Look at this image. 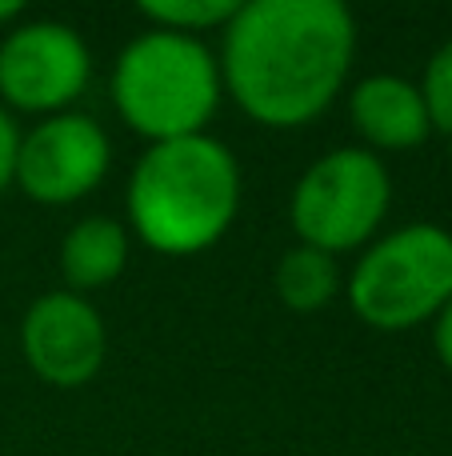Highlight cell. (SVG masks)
<instances>
[{
  "mask_svg": "<svg viewBox=\"0 0 452 456\" xmlns=\"http://www.w3.org/2000/svg\"><path fill=\"white\" fill-rule=\"evenodd\" d=\"M432 348H437L440 364L452 372V300L437 313V324H432Z\"/></svg>",
  "mask_w": 452,
  "mask_h": 456,
  "instance_id": "15",
  "label": "cell"
},
{
  "mask_svg": "<svg viewBox=\"0 0 452 456\" xmlns=\"http://www.w3.org/2000/svg\"><path fill=\"white\" fill-rule=\"evenodd\" d=\"M448 152H452V141H448Z\"/></svg>",
  "mask_w": 452,
  "mask_h": 456,
  "instance_id": "17",
  "label": "cell"
},
{
  "mask_svg": "<svg viewBox=\"0 0 452 456\" xmlns=\"http://www.w3.org/2000/svg\"><path fill=\"white\" fill-rule=\"evenodd\" d=\"M224 80L197 37L152 28L128 40L112 69V104L120 120L152 144L200 136L216 117Z\"/></svg>",
  "mask_w": 452,
  "mask_h": 456,
  "instance_id": "3",
  "label": "cell"
},
{
  "mask_svg": "<svg viewBox=\"0 0 452 456\" xmlns=\"http://www.w3.org/2000/svg\"><path fill=\"white\" fill-rule=\"evenodd\" d=\"M352 125L360 128L368 144L376 149H416L432 136V120L424 109V96L405 77H365L352 88Z\"/></svg>",
  "mask_w": 452,
  "mask_h": 456,
  "instance_id": "9",
  "label": "cell"
},
{
  "mask_svg": "<svg viewBox=\"0 0 452 456\" xmlns=\"http://www.w3.org/2000/svg\"><path fill=\"white\" fill-rule=\"evenodd\" d=\"M392 200L389 168L368 149H333L301 176L293 192V228L301 244L328 256L360 248L381 228Z\"/></svg>",
  "mask_w": 452,
  "mask_h": 456,
  "instance_id": "5",
  "label": "cell"
},
{
  "mask_svg": "<svg viewBox=\"0 0 452 456\" xmlns=\"http://www.w3.org/2000/svg\"><path fill=\"white\" fill-rule=\"evenodd\" d=\"M93 56L72 24L28 20L0 45V96L20 112H69L88 88Z\"/></svg>",
  "mask_w": 452,
  "mask_h": 456,
  "instance_id": "6",
  "label": "cell"
},
{
  "mask_svg": "<svg viewBox=\"0 0 452 456\" xmlns=\"http://www.w3.org/2000/svg\"><path fill=\"white\" fill-rule=\"evenodd\" d=\"M336 292H341V273H336V260L328 252L296 244V248H288L280 256L277 297L285 308H293V313H317Z\"/></svg>",
  "mask_w": 452,
  "mask_h": 456,
  "instance_id": "11",
  "label": "cell"
},
{
  "mask_svg": "<svg viewBox=\"0 0 452 456\" xmlns=\"http://www.w3.org/2000/svg\"><path fill=\"white\" fill-rule=\"evenodd\" d=\"M416 88H421V96H424L432 133L452 141V40H445V45L432 53L429 69H424V80Z\"/></svg>",
  "mask_w": 452,
  "mask_h": 456,
  "instance_id": "13",
  "label": "cell"
},
{
  "mask_svg": "<svg viewBox=\"0 0 452 456\" xmlns=\"http://www.w3.org/2000/svg\"><path fill=\"white\" fill-rule=\"evenodd\" d=\"M452 300V236L437 224H405L376 240L349 276V305L368 329L405 332Z\"/></svg>",
  "mask_w": 452,
  "mask_h": 456,
  "instance_id": "4",
  "label": "cell"
},
{
  "mask_svg": "<svg viewBox=\"0 0 452 456\" xmlns=\"http://www.w3.org/2000/svg\"><path fill=\"white\" fill-rule=\"evenodd\" d=\"M20 353L44 385L80 388L101 372L109 332L101 313L80 292H48L24 313Z\"/></svg>",
  "mask_w": 452,
  "mask_h": 456,
  "instance_id": "8",
  "label": "cell"
},
{
  "mask_svg": "<svg viewBox=\"0 0 452 456\" xmlns=\"http://www.w3.org/2000/svg\"><path fill=\"white\" fill-rule=\"evenodd\" d=\"M357 20L341 0H253L224 28L221 80L269 128L317 120L344 88Z\"/></svg>",
  "mask_w": 452,
  "mask_h": 456,
  "instance_id": "1",
  "label": "cell"
},
{
  "mask_svg": "<svg viewBox=\"0 0 452 456\" xmlns=\"http://www.w3.org/2000/svg\"><path fill=\"white\" fill-rule=\"evenodd\" d=\"M240 208L237 157L213 136L152 144L128 181V221L152 252L192 256L221 240Z\"/></svg>",
  "mask_w": 452,
  "mask_h": 456,
  "instance_id": "2",
  "label": "cell"
},
{
  "mask_svg": "<svg viewBox=\"0 0 452 456\" xmlns=\"http://www.w3.org/2000/svg\"><path fill=\"white\" fill-rule=\"evenodd\" d=\"M237 8H240L237 0H144L141 16H149V20L165 32L197 37V32L229 28Z\"/></svg>",
  "mask_w": 452,
  "mask_h": 456,
  "instance_id": "12",
  "label": "cell"
},
{
  "mask_svg": "<svg viewBox=\"0 0 452 456\" xmlns=\"http://www.w3.org/2000/svg\"><path fill=\"white\" fill-rule=\"evenodd\" d=\"M20 12H24L20 0H0V24H12Z\"/></svg>",
  "mask_w": 452,
  "mask_h": 456,
  "instance_id": "16",
  "label": "cell"
},
{
  "mask_svg": "<svg viewBox=\"0 0 452 456\" xmlns=\"http://www.w3.org/2000/svg\"><path fill=\"white\" fill-rule=\"evenodd\" d=\"M16 149H20V133H16V120L0 109V192L12 184L16 176Z\"/></svg>",
  "mask_w": 452,
  "mask_h": 456,
  "instance_id": "14",
  "label": "cell"
},
{
  "mask_svg": "<svg viewBox=\"0 0 452 456\" xmlns=\"http://www.w3.org/2000/svg\"><path fill=\"white\" fill-rule=\"evenodd\" d=\"M112 144L104 128L85 112L44 117L16 149V176L24 197L36 205H72L104 181Z\"/></svg>",
  "mask_w": 452,
  "mask_h": 456,
  "instance_id": "7",
  "label": "cell"
},
{
  "mask_svg": "<svg viewBox=\"0 0 452 456\" xmlns=\"http://www.w3.org/2000/svg\"><path fill=\"white\" fill-rule=\"evenodd\" d=\"M128 265V232L112 216H85L61 240V273L72 289H104Z\"/></svg>",
  "mask_w": 452,
  "mask_h": 456,
  "instance_id": "10",
  "label": "cell"
}]
</instances>
